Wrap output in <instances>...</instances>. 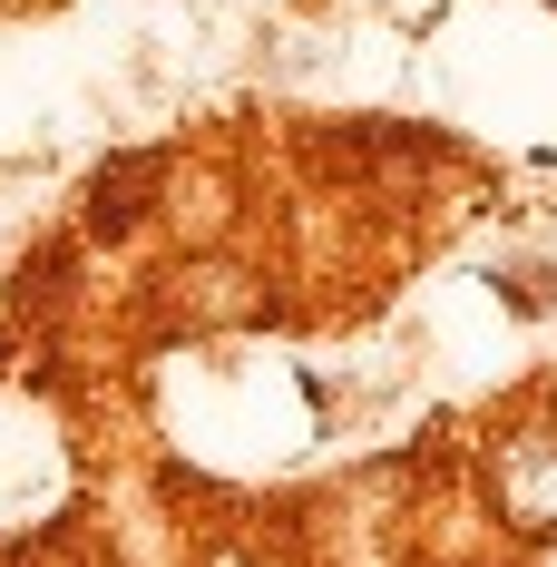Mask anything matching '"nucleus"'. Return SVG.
I'll return each mask as SVG.
<instances>
[{"label": "nucleus", "mask_w": 557, "mask_h": 567, "mask_svg": "<svg viewBox=\"0 0 557 567\" xmlns=\"http://www.w3.org/2000/svg\"><path fill=\"white\" fill-rule=\"evenodd\" d=\"M167 186H176V147H117L109 167L79 186V235L89 245H127V235L167 206Z\"/></svg>", "instance_id": "f03ea898"}, {"label": "nucleus", "mask_w": 557, "mask_h": 567, "mask_svg": "<svg viewBox=\"0 0 557 567\" xmlns=\"http://www.w3.org/2000/svg\"><path fill=\"white\" fill-rule=\"evenodd\" d=\"M479 499H489V528H508V538H528V548L557 538V401H528V411L489 421Z\"/></svg>", "instance_id": "f257e3e1"}]
</instances>
